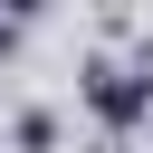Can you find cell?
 <instances>
[{
	"label": "cell",
	"mask_w": 153,
	"mask_h": 153,
	"mask_svg": "<svg viewBox=\"0 0 153 153\" xmlns=\"http://www.w3.org/2000/svg\"><path fill=\"white\" fill-rule=\"evenodd\" d=\"M86 96H96L105 124H143V115H153V76H124V67H96Z\"/></svg>",
	"instance_id": "1"
}]
</instances>
